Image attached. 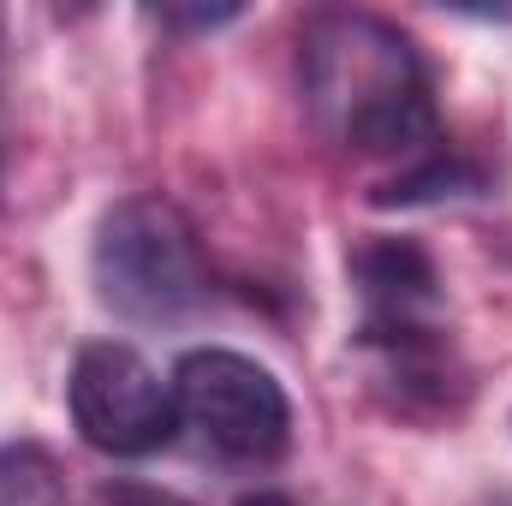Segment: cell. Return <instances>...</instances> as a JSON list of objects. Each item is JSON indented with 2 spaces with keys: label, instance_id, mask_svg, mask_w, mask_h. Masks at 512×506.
Here are the masks:
<instances>
[{
  "label": "cell",
  "instance_id": "6da1fadb",
  "mask_svg": "<svg viewBox=\"0 0 512 506\" xmlns=\"http://www.w3.org/2000/svg\"><path fill=\"white\" fill-rule=\"evenodd\" d=\"M298 84L316 131L352 155H417L435 143V84L417 42L376 12H316L298 36Z\"/></svg>",
  "mask_w": 512,
  "mask_h": 506
},
{
  "label": "cell",
  "instance_id": "7a4b0ae2",
  "mask_svg": "<svg viewBox=\"0 0 512 506\" xmlns=\"http://www.w3.org/2000/svg\"><path fill=\"white\" fill-rule=\"evenodd\" d=\"M90 280H96V298L131 328L185 322L209 298V268H203L197 227L185 221L179 203H167L155 191L120 197L96 221Z\"/></svg>",
  "mask_w": 512,
  "mask_h": 506
},
{
  "label": "cell",
  "instance_id": "3957f363",
  "mask_svg": "<svg viewBox=\"0 0 512 506\" xmlns=\"http://www.w3.org/2000/svg\"><path fill=\"white\" fill-rule=\"evenodd\" d=\"M173 405L179 429H191L209 453L233 465H274L292 441L286 387L274 370L227 346H197L173 364Z\"/></svg>",
  "mask_w": 512,
  "mask_h": 506
},
{
  "label": "cell",
  "instance_id": "277c9868",
  "mask_svg": "<svg viewBox=\"0 0 512 506\" xmlns=\"http://www.w3.org/2000/svg\"><path fill=\"white\" fill-rule=\"evenodd\" d=\"M66 411L78 441L108 459H149L179 435L173 381H161V370L126 340H90L72 358Z\"/></svg>",
  "mask_w": 512,
  "mask_h": 506
},
{
  "label": "cell",
  "instance_id": "5b68a950",
  "mask_svg": "<svg viewBox=\"0 0 512 506\" xmlns=\"http://www.w3.org/2000/svg\"><path fill=\"white\" fill-rule=\"evenodd\" d=\"M352 286L364 298L358 340H393L417 328H441V274L417 239H370L352 251Z\"/></svg>",
  "mask_w": 512,
  "mask_h": 506
},
{
  "label": "cell",
  "instance_id": "8992f818",
  "mask_svg": "<svg viewBox=\"0 0 512 506\" xmlns=\"http://www.w3.org/2000/svg\"><path fill=\"white\" fill-rule=\"evenodd\" d=\"M483 191V173L459 155H423L411 161L399 179H387L370 191L376 209H423V203H447V197H477Z\"/></svg>",
  "mask_w": 512,
  "mask_h": 506
},
{
  "label": "cell",
  "instance_id": "52a82bcc",
  "mask_svg": "<svg viewBox=\"0 0 512 506\" xmlns=\"http://www.w3.org/2000/svg\"><path fill=\"white\" fill-rule=\"evenodd\" d=\"M0 506H66V471L42 441H0Z\"/></svg>",
  "mask_w": 512,
  "mask_h": 506
},
{
  "label": "cell",
  "instance_id": "ba28073f",
  "mask_svg": "<svg viewBox=\"0 0 512 506\" xmlns=\"http://www.w3.org/2000/svg\"><path fill=\"white\" fill-rule=\"evenodd\" d=\"M96 506H191L173 489H155V483H137V477H114L96 489Z\"/></svg>",
  "mask_w": 512,
  "mask_h": 506
},
{
  "label": "cell",
  "instance_id": "9c48e42d",
  "mask_svg": "<svg viewBox=\"0 0 512 506\" xmlns=\"http://www.w3.org/2000/svg\"><path fill=\"white\" fill-rule=\"evenodd\" d=\"M149 18H161L173 30H221V24L239 18V6H155Z\"/></svg>",
  "mask_w": 512,
  "mask_h": 506
},
{
  "label": "cell",
  "instance_id": "30bf717a",
  "mask_svg": "<svg viewBox=\"0 0 512 506\" xmlns=\"http://www.w3.org/2000/svg\"><path fill=\"white\" fill-rule=\"evenodd\" d=\"M239 506H298L292 495H274V489H256V495H239Z\"/></svg>",
  "mask_w": 512,
  "mask_h": 506
}]
</instances>
